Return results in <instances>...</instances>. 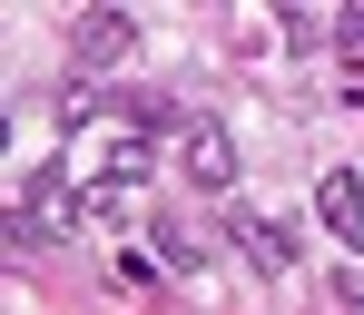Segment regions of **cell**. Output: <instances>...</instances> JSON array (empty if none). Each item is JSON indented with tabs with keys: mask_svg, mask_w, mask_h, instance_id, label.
Returning a JSON list of instances; mask_svg holds the SVG:
<instances>
[{
	"mask_svg": "<svg viewBox=\"0 0 364 315\" xmlns=\"http://www.w3.org/2000/svg\"><path fill=\"white\" fill-rule=\"evenodd\" d=\"M79 178H69V158H50V168H30V188L10 197V247H50V237H69L79 227Z\"/></svg>",
	"mask_w": 364,
	"mask_h": 315,
	"instance_id": "6da1fadb",
	"label": "cell"
},
{
	"mask_svg": "<svg viewBox=\"0 0 364 315\" xmlns=\"http://www.w3.org/2000/svg\"><path fill=\"white\" fill-rule=\"evenodd\" d=\"M128 50H138V20H128V10H79V20H69V69H79V79L119 69Z\"/></svg>",
	"mask_w": 364,
	"mask_h": 315,
	"instance_id": "7a4b0ae2",
	"label": "cell"
},
{
	"mask_svg": "<svg viewBox=\"0 0 364 315\" xmlns=\"http://www.w3.org/2000/svg\"><path fill=\"white\" fill-rule=\"evenodd\" d=\"M227 237L246 247L256 276H296V256H305V227H296V217H246V207H227Z\"/></svg>",
	"mask_w": 364,
	"mask_h": 315,
	"instance_id": "3957f363",
	"label": "cell"
},
{
	"mask_svg": "<svg viewBox=\"0 0 364 315\" xmlns=\"http://www.w3.org/2000/svg\"><path fill=\"white\" fill-rule=\"evenodd\" d=\"M178 168L187 178H197V188H237V138H227V119H187L178 128Z\"/></svg>",
	"mask_w": 364,
	"mask_h": 315,
	"instance_id": "277c9868",
	"label": "cell"
},
{
	"mask_svg": "<svg viewBox=\"0 0 364 315\" xmlns=\"http://www.w3.org/2000/svg\"><path fill=\"white\" fill-rule=\"evenodd\" d=\"M315 217H325L335 247L364 256V178H355V168H325V178H315Z\"/></svg>",
	"mask_w": 364,
	"mask_h": 315,
	"instance_id": "5b68a950",
	"label": "cell"
},
{
	"mask_svg": "<svg viewBox=\"0 0 364 315\" xmlns=\"http://www.w3.org/2000/svg\"><path fill=\"white\" fill-rule=\"evenodd\" d=\"M138 188H148V178H128V168L89 178V197H79V227H128V217H138Z\"/></svg>",
	"mask_w": 364,
	"mask_h": 315,
	"instance_id": "8992f818",
	"label": "cell"
},
{
	"mask_svg": "<svg viewBox=\"0 0 364 315\" xmlns=\"http://www.w3.org/2000/svg\"><path fill=\"white\" fill-rule=\"evenodd\" d=\"M109 109H119L138 138H158V128L178 119V99H168V89H109Z\"/></svg>",
	"mask_w": 364,
	"mask_h": 315,
	"instance_id": "52a82bcc",
	"label": "cell"
},
{
	"mask_svg": "<svg viewBox=\"0 0 364 315\" xmlns=\"http://www.w3.org/2000/svg\"><path fill=\"white\" fill-rule=\"evenodd\" d=\"M148 237H158V256H168V266H178V276H197V266H207V247H197V237H187L178 217H158V227H148Z\"/></svg>",
	"mask_w": 364,
	"mask_h": 315,
	"instance_id": "ba28073f",
	"label": "cell"
},
{
	"mask_svg": "<svg viewBox=\"0 0 364 315\" xmlns=\"http://www.w3.org/2000/svg\"><path fill=\"white\" fill-rule=\"evenodd\" d=\"M335 296H345V306L364 315V266H345V276H335Z\"/></svg>",
	"mask_w": 364,
	"mask_h": 315,
	"instance_id": "9c48e42d",
	"label": "cell"
}]
</instances>
